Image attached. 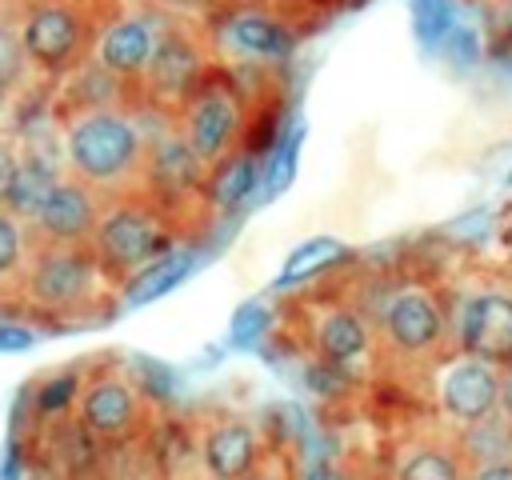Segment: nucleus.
<instances>
[{"instance_id":"1","label":"nucleus","mask_w":512,"mask_h":480,"mask_svg":"<svg viewBox=\"0 0 512 480\" xmlns=\"http://www.w3.org/2000/svg\"><path fill=\"white\" fill-rule=\"evenodd\" d=\"M372 332H376L380 352H388L400 364L432 368L444 356H456L452 352V316H448L440 292L424 280L396 284L384 296V304L372 320Z\"/></svg>"},{"instance_id":"2","label":"nucleus","mask_w":512,"mask_h":480,"mask_svg":"<svg viewBox=\"0 0 512 480\" xmlns=\"http://www.w3.org/2000/svg\"><path fill=\"white\" fill-rule=\"evenodd\" d=\"M68 164L76 168V180L88 188H116L144 172L148 140L140 136L136 120H128L116 108H88L80 112L64 132Z\"/></svg>"},{"instance_id":"3","label":"nucleus","mask_w":512,"mask_h":480,"mask_svg":"<svg viewBox=\"0 0 512 480\" xmlns=\"http://www.w3.org/2000/svg\"><path fill=\"white\" fill-rule=\"evenodd\" d=\"M176 132H180V140L192 148V156L204 168H216L224 156H232L240 144H248L244 140V132H248V100L236 88V80L208 68L200 88L180 108Z\"/></svg>"},{"instance_id":"4","label":"nucleus","mask_w":512,"mask_h":480,"mask_svg":"<svg viewBox=\"0 0 512 480\" xmlns=\"http://www.w3.org/2000/svg\"><path fill=\"white\" fill-rule=\"evenodd\" d=\"M452 352L492 364L500 372L512 368V284L508 280H476L452 304Z\"/></svg>"},{"instance_id":"5","label":"nucleus","mask_w":512,"mask_h":480,"mask_svg":"<svg viewBox=\"0 0 512 480\" xmlns=\"http://www.w3.org/2000/svg\"><path fill=\"white\" fill-rule=\"evenodd\" d=\"M168 224L156 208L144 204H116L100 212V224L92 232V260L96 268H108L116 276H136L152 260L168 256Z\"/></svg>"},{"instance_id":"6","label":"nucleus","mask_w":512,"mask_h":480,"mask_svg":"<svg viewBox=\"0 0 512 480\" xmlns=\"http://www.w3.org/2000/svg\"><path fill=\"white\" fill-rule=\"evenodd\" d=\"M500 368L480 364L472 356H448L444 368L436 372V404L440 416L448 424H456V432L480 428L496 416L500 404Z\"/></svg>"},{"instance_id":"7","label":"nucleus","mask_w":512,"mask_h":480,"mask_svg":"<svg viewBox=\"0 0 512 480\" xmlns=\"http://www.w3.org/2000/svg\"><path fill=\"white\" fill-rule=\"evenodd\" d=\"M204 76H208V60H204L200 44L188 40L184 32H164L160 48H156V56H152V64H148L140 84L148 88V96L160 108L180 116V108L188 104V96L200 88Z\"/></svg>"},{"instance_id":"8","label":"nucleus","mask_w":512,"mask_h":480,"mask_svg":"<svg viewBox=\"0 0 512 480\" xmlns=\"http://www.w3.org/2000/svg\"><path fill=\"white\" fill-rule=\"evenodd\" d=\"M20 48L48 72L68 68L84 48V20L64 0H40L20 28Z\"/></svg>"},{"instance_id":"9","label":"nucleus","mask_w":512,"mask_h":480,"mask_svg":"<svg viewBox=\"0 0 512 480\" xmlns=\"http://www.w3.org/2000/svg\"><path fill=\"white\" fill-rule=\"evenodd\" d=\"M268 456L264 436L244 416H216L200 432V468L208 480H244Z\"/></svg>"},{"instance_id":"10","label":"nucleus","mask_w":512,"mask_h":480,"mask_svg":"<svg viewBox=\"0 0 512 480\" xmlns=\"http://www.w3.org/2000/svg\"><path fill=\"white\" fill-rule=\"evenodd\" d=\"M216 48L236 64H276L292 56V32L264 8H236L216 24Z\"/></svg>"},{"instance_id":"11","label":"nucleus","mask_w":512,"mask_h":480,"mask_svg":"<svg viewBox=\"0 0 512 480\" xmlns=\"http://www.w3.org/2000/svg\"><path fill=\"white\" fill-rule=\"evenodd\" d=\"M308 348L328 368H348L376 348V332L356 304H324V308H312Z\"/></svg>"},{"instance_id":"12","label":"nucleus","mask_w":512,"mask_h":480,"mask_svg":"<svg viewBox=\"0 0 512 480\" xmlns=\"http://www.w3.org/2000/svg\"><path fill=\"white\" fill-rule=\"evenodd\" d=\"M160 28L148 16H120L96 36V64L112 80H144L156 48H160Z\"/></svg>"},{"instance_id":"13","label":"nucleus","mask_w":512,"mask_h":480,"mask_svg":"<svg viewBox=\"0 0 512 480\" xmlns=\"http://www.w3.org/2000/svg\"><path fill=\"white\" fill-rule=\"evenodd\" d=\"M56 248H80L84 240H92L96 224H100V200L96 188H88L84 180H60L52 188V196L44 200L40 216L32 220Z\"/></svg>"},{"instance_id":"14","label":"nucleus","mask_w":512,"mask_h":480,"mask_svg":"<svg viewBox=\"0 0 512 480\" xmlns=\"http://www.w3.org/2000/svg\"><path fill=\"white\" fill-rule=\"evenodd\" d=\"M92 284H96L92 252H84V248H52L32 268L28 292H32V300H40L48 308H72V304H84L92 296Z\"/></svg>"},{"instance_id":"15","label":"nucleus","mask_w":512,"mask_h":480,"mask_svg":"<svg viewBox=\"0 0 512 480\" xmlns=\"http://www.w3.org/2000/svg\"><path fill=\"white\" fill-rule=\"evenodd\" d=\"M80 420L92 436L120 440L140 424V396L120 376H100L80 396Z\"/></svg>"},{"instance_id":"16","label":"nucleus","mask_w":512,"mask_h":480,"mask_svg":"<svg viewBox=\"0 0 512 480\" xmlns=\"http://www.w3.org/2000/svg\"><path fill=\"white\" fill-rule=\"evenodd\" d=\"M392 480H468V460L456 444V432L412 440L396 456Z\"/></svg>"},{"instance_id":"17","label":"nucleus","mask_w":512,"mask_h":480,"mask_svg":"<svg viewBox=\"0 0 512 480\" xmlns=\"http://www.w3.org/2000/svg\"><path fill=\"white\" fill-rule=\"evenodd\" d=\"M148 180L156 184V192L164 196H188V192H204L208 168L192 156V148L180 140V132L148 144V160H144Z\"/></svg>"},{"instance_id":"18","label":"nucleus","mask_w":512,"mask_h":480,"mask_svg":"<svg viewBox=\"0 0 512 480\" xmlns=\"http://www.w3.org/2000/svg\"><path fill=\"white\" fill-rule=\"evenodd\" d=\"M256 180H260V156L252 144H240L232 156H224L216 168H208L204 196L216 212H232L252 196Z\"/></svg>"},{"instance_id":"19","label":"nucleus","mask_w":512,"mask_h":480,"mask_svg":"<svg viewBox=\"0 0 512 480\" xmlns=\"http://www.w3.org/2000/svg\"><path fill=\"white\" fill-rule=\"evenodd\" d=\"M56 184H60L56 168H52L44 156L28 152V156L16 160V168H12V176H8V188H4L0 204H4L8 216H16V220H36L40 208H44V200L52 196Z\"/></svg>"},{"instance_id":"20","label":"nucleus","mask_w":512,"mask_h":480,"mask_svg":"<svg viewBox=\"0 0 512 480\" xmlns=\"http://www.w3.org/2000/svg\"><path fill=\"white\" fill-rule=\"evenodd\" d=\"M188 264H192V256L188 252H168V256H160V260H152L144 272H136L132 280H128V288H124V300L128 304H144V300H156L160 292H168L184 272H188Z\"/></svg>"},{"instance_id":"21","label":"nucleus","mask_w":512,"mask_h":480,"mask_svg":"<svg viewBox=\"0 0 512 480\" xmlns=\"http://www.w3.org/2000/svg\"><path fill=\"white\" fill-rule=\"evenodd\" d=\"M412 28L424 48H440L456 32V4L452 0H412Z\"/></svg>"},{"instance_id":"22","label":"nucleus","mask_w":512,"mask_h":480,"mask_svg":"<svg viewBox=\"0 0 512 480\" xmlns=\"http://www.w3.org/2000/svg\"><path fill=\"white\" fill-rule=\"evenodd\" d=\"M348 256V248L344 244H336L332 236H320V240H308L304 248H296V256L284 264V276L276 280L280 288L284 284H296V280H304L308 272H316V268H328L332 260H344Z\"/></svg>"},{"instance_id":"23","label":"nucleus","mask_w":512,"mask_h":480,"mask_svg":"<svg viewBox=\"0 0 512 480\" xmlns=\"http://www.w3.org/2000/svg\"><path fill=\"white\" fill-rule=\"evenodd\" d=\"M20 256H24V232H20V224H16V216H8V212H0V276H8V272H16V264H20Z\"/></svg>"},{"instance_id":"24","label":"nucleus","mask_w":512,"mask_h":480,"mask_svg":"<svg viewBox=\"0 0 512 480\" xmlns=\"http://www.w3.org/2000/svg\"><path fill=\"white\" fill-rule=\"evenodd\" d=\"M72 396H80V392H76V376H72V372L52 376V380L40 388V408H44V412H60V408L72 404Z\"/></svg>"},{"instance_id":"25","label":"nucleus","mask_w":512,"mask_h":480,"mask_svg":"<svg viewBox=\"0 0 512 480\" xmlns=\"http://www.w3.org/2000/svg\"><path fill=\"white\" fill-rule=\"evenodd\" d=\"M296 480H352V472L340 464V460H332V456H324V460H312Z\"/></svg>"},{"instance_id":"26","label":"nucleus","mask_w":512,"mask_h":480,"mask_svg":"<svg viewBox=\"0 0 512 480\" xmlns=\"http://www.w3.org/2000/svg\"><path fill=\"white\" fill-rule=\"evenodd\" d=\"M32 340H36L32 328H24V324H0V352H20Z\"/></svg>"},{"instance_id":"27","label":"nucleus","mask_w":512,"mask_h":480,"mask_svg":"<svg viewBox=\"0 0 512 480\" xmlns=\"http://www.w3.org/2000/svg\"><path fill=\"white\" fill-rule=\"evenodd\" d=\"M244 480H296V476L288 472V464H284L280 456H272V452H268V456L260 460V468H256V472H248Z\"/></svg>"},{"instance_id":"28","label":"nucleus","mask_w":512,"mask_h":480,"mask_svg":"<svg viewBox=\"0 0 512 480\" xmlns=\"http://www.w3.org/2000/svg\"><path fill=\"white\" fill-rule=\"evenodd\" d=\"M468 480H512V460H488V464H472Z\"/></svg>"},{"instance_id":"29","label":"nucleus","mask_w":512,"mask_h":480,"mask_svg":"<svg viewBox=\"0 0 512 480\" xmlns=\"http://www.w3.org/2000/svg\"><path fill=\"white\" fill-rule=\"evenodd\" d=\"M496 416L512 428V368L500 376V404H496Z\"/></svg>"},{"instance_id":"30","label":"nucleus","mask_w":512,"mask_h":480,"mask_svg":"<svg viewBox=\"0 0 512 480\" xmlns=\"http://www.w3.org/2000/svg\"><path fill=\"white\" fill-rule=\"evenodd\" d=\"M12 168H16V156L0 144V196H4V188H8V176H12Z\"/></svg>"},{"instance_id":"31","label":"nucleus","mask_w":512,"mask_h":480,"mask_svg":"<svg viewBox=\"0 0 512 480\" xmlns=\"http://www.w3.org/2000/svg\"><path fill=\"white\" fill-rule=\"evenodd\" d=\"M0 100H4V68H0Z\"/></svg>"},{"instance_id":"32","label":"nucleus","mask_w":512,"mask_h":480,"mask_svg":"<svg viewBox=\"0 0 512 480\" xmlns=\"http://www.w3.org/2000/svg\"><path fill=\"white\" fill-rule=\"evenodd\" d=\"M508 20H512V8H508Z\"/></svg>"}]
</instances>
